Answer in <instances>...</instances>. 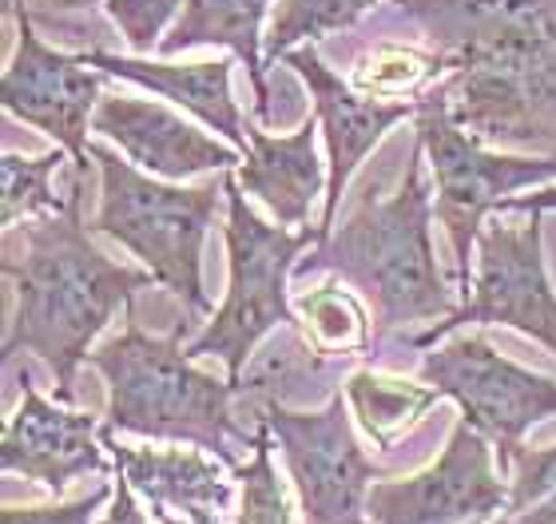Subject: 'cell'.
<instances>
[{"label":"cell","instance_id":"1","mask_svg":"<svg viewBox=\"0 0 556 524\" xmlns=\"http://www.w3.org/2000/svg\"><path fill=\"white\" fill-rule=\"evenodd\" d=\"M445 64L429 92L485 148L556 159V0H390Z\"/></svg>","mask_w":556,"mask_h":524},{"label":"cell","instance_id":"2","mask_svg":"<svg viewBox=\"0 0 556 524\" xmlns=\"http://www.w3.org/2000/svg\"><path fill=\"white\" fill-rule=\"evenodd\" d=\"M84 191L88 175L72 171L68 207L60 215L28 219V255L21 263H0L4 279L16 291L4 361H12L21 349L40 354L56 378V401L64 406L76 401V370L80 361H88L92 342L119 315V306L131 310V298L155 282L151 270L119 267L88 239L80 215Z\"/></svg>","mask_w":556,"mask_h":524},{"label":"cell","instance_id":"3","mask_svg":"<svg viewBox=\"0 0 556 524\" xmlns=\"http://www.w3.org/2000/svg\"><path fill=\"white\" fill-rule=\"evenodd\" d=\"M421 152L426 148L417 140L394 195L378 199L366 191L342 231L326 234L299 267V274L334 270L346 286L362 291L386 334L409 322H445L462 310L433 255V195L421 175Z\"/></svg>","mask_w":556,"mask_h":524},{"label":"cell","instance_id":"4","mask_svg":"<svg viewBox=\"0 0 556 524\" xmlns=\"http://www.w3.org/2000/svg\"><path fill=\"white\" fill-rule=\"evenodd\" d=\"M191 318L175 322L167 338H151L131 322L124 334L108 338L88 354V366L108 382V425L112 433H139L155 442L199 445L203 453L219 457L223 465H243L239 453L255 442L231 418V382L203 373L179 342L191 334Z\"/></svg>","mask_w":556,"mask_h":524},{"label":"cell","instance_id":"5","mask_svg":"<svg viewBox=\"0 0 556 524\" xmlns=\"http://www.w3.org/2000/svg\"><path fill=\"white\" fill-rule=\"evenodd\" d=\"M92 164L100 167L104 191L96 210L92 231L116 239L131 255L155 274L172 294L184 298V318L199 322L211 315V303L203 294V239L215 222L219 199L227 195V183L211 179L203 187H175L160 183L155 175L136 171V164L119 159L108 143H88Z\"/></svg>","mask_w":556,"mask_h":524},{"label":"cell","instance_id":"6","mask_svg":"<svg viewBox=\"0 0 556 524\" xmlns=\"http://www.w3.org/2000/svg\"><path fill=\"white\" fill-rule=\"evenodd\" d=\"M227 183V255H231V286L227 303L211 315L207 330L187 342L191 358H219L227 366V382L239 389L247 370V358L255 346L278 327H299V310L287 298V279L294 270V258L306 246H318L326 239L323 227H302L287 231L282 222L267 227L258 219L243 195L239 175L223 171Z\"/></svg>","mask_w":556,"mask_h":524},{"label":"cell","instance_id":"7","mask_svg":"<svg viewBox=\"0 0 556 524\" xmlns=\"http://www.w3.org/2000/svg\"><path fill=\"white\" fill-rule=\"evenodd\" d=\"M417 140L426 148L433 183H438V219L445 222L457 263V294L473 286L477 239L489 210H501L517 199V191H533L556 179V159L533 155H501L469 136L462 124H453L433 92L417 95Z\"/></svg>","mask_w":556,"mask_h":524},{"label":"cell","instance_id":"8","mask_svg":"<svg viewBox=\"0 0 556 524\" xmlns=\"http://www.w3.org/2000/svg\"><path fill=\"white\" fill-rule=\"evenodd\" d=\"M529 215V222L493 219L481 227L473 286L462 298V310L409 338V346L429 349L462 327H509L556 354V291L541 255V215Z\"/></svg>","mask_w":556,"mask_h":524},{"label":"cell","instance_id":"9","mask_svg":"<svg viewBox=\"0 0 556 524\" xmlns=\"http://www.w3.org/2000/svg\"><path fill=\"white\" fill-rule=\"evenodd\" d=\"M421 382L462 406V418L493 442L501 473L509 481L521 437L536 421L556 413V382L525 370L489 346L485 334H462L445 346H429L421 358Z\"/></svg>","mask_w":556,"mask_h":524},{"label":"cell","instance_id":"10","mask_svg":"<svg viewBox=\"0 0 556 524\" xmlns=\"http://www.w3.org/2000/svg\"><path fill=\"white\" fill-rule=\"evenodd\" d=\"M258 413L275 430L290 481L299 489L302 524H366V493L386 473L354 442L350 401L330 394L318 413L263 401Z\"/></svg>","mask_w":556,"mask_h":524},{"label":"cell","instance_id":"11","mask_svg":"<svg viewBox=\"0 0 556 524\" xmlns=\"http://www.w3.org/2000/svg\"><path fill=\"white\" fill-rule=\"evenodd\" d=\"M493 442L457 421L445 453L429 469L402 481H374L366 493V516L374 524H462L489 521L509 509V481L493 469Z\"/></svg>","mask_w":556,"mask_h":524},{"label":"cell","instance_id":"12","mask_svg":"<svg viewBox=\"0 0 556 524\" xmlns=\"http://www.w3.org/2000/svg\"><path fill=\"white\" fill-rule=\"evenodd\" d=\"M4 12L16 16V56L4 68V107L9 116L48 131L72 155V171H92L88 155V128L96 104L104 100L100 72L84 56H64L48 48L24 12V0H4Z\"/></svg>","mask_w":556,"mask_h":524},{"label":"cell","instance_id":"13","mask_svg":"<svg viewBox=\"0 0 556 524\" xmlns=\"http://www.w3.org/2000/svg\"><path fill=\"white\" fill-rule=\"evenodd\" d=\"M282 60L306 84L314 112H318V124H323L326 148H330V183H326V210L323 222H318L323 234H330L338 203H342L350 187V175L358 171L366 152L394 124L417 116V100H370V95L354 92L350 80H342L334 68H326V60L314 48H290Z\"/></svg>","mask_w":556,"mask_h":524},{"label":"cell","instance_id":"14","mask_svg":"<svg viewBox=\"0 0 556 524\" xmlns=\"http://www.w3.org/2000/svg\"><path fill=\"white\" fill-rule=\"evenodd\" d=\"M100 445V421L92 413L60 409L36 389L28 370H21V409L9 418L0 445L4 473H21L60 497L72 481L104 469Z\"/></svg>","mask_w":556,"mask_h":524},{"label":"cell","instance_id":"15","mask_svg":"<svg viewBox=\"0 0 556 524\" xmlns=\"http://www.w3.org/2000/svg\"><path fill=\"white\" fill-rule=\"evenodd\" d=\"M92 131L119 143V152L139 171L167 179V183L203 171H227L243 164L247 155L235 143H219L215 136L199 131L195 124H187L184 116L167 112L155 100H136V95H104L96 104Z\"/></svg>","mask_w":556,"mask_h":524},{"label":"cell","instance_id":"16","mask_svg":"<svg viewBox=\"0 0 556 524\" xmlns=\"http://www.w3.org/2000/svg\"><path fill=\"white\" fill-rule=\"evenodd\" d=\"M104 449H112L119 477L148 501L151 521H184V524H223L231 509V481L215 457L195 449H136L119 445L112 430H100Z\"/></svg>","mask_w":556,"mask_h":524},{"label":"cell","instance_id":"17","mask_svg":"<svg viewBox=\"0 0 556 524\" xmlns=\"http://www.w3.org/2000/svg\"><path fill=\"white\" fill-rule=\"evenodd\" d=\"M92 68L104 76L151 88L155 95L179 104L184 112L219 131L223 140L247 152V124L239 104L231 100V60H203V64H172V60H143V56H112V52H80Z\"/></svg>","mask_w":556,"mask_h":524},{"label":"cell","instance_id":"18","mask_svg":"<svg viewBox=\"0 0 556 524\" xmlns=\"http://www.w3.org/2000/svg\"><path fill=\"white\" fill-rule=\"evenodd\" d=\"M243 191L267 203L282 227H306L314 199L323 195V164L314 152V119H306L290 136H267L263 128H247V155L239 164Z\"/></svg>","mask_w":556,"mask_h":524},{"label":"cell","instance_id":"19","mask_svg":"<svg viewBox=\"0 0 556 524\" xmlns=\"http://www.w3.org/2000/svg\"><path fill=\"white\" fill-rule=\"evenodd\" d=\"M270 0H187L184 16L160 40V60H172L187 48H231L247 64L251 88H255V112L270 124V88L263 76V16Z\"/></svg>","mask_w":556,"mask_h":524},{"label":"cell","instance_id":"20","mask_svg":"<svg viewBox=\"0 0 556 524\" xmlns=\"http://www.w3.org/2000/svg\"><path fill=\"white\" fill-rule=\"evenodd\" d=\"M314 354L318 349L299 338V327H278V334L263 346V354L243 370L239 394H255L263 401H282V406H290L294 397L318 394V389L326 394L330 382L346 370V358L323 361Z\"/></svg>","mask_w":556,"mask_h":524},{"label":"cell","instance_id":"21","mask_svg":"<svg viewBox=\"0 0 556 524\" xmlns=\"http://www.w3.org/2000/svg\"><path fill=\"white\" fill-rule=\"evenodd\" d=\"M438 397L441 394L429 382L414 385L406 378H386L374 370H354L346 378L350 409L378 449H390L421 413L438 406Z\"/></svg>","mask_w":556,"mask_h":524},{"label":"cell","instance_id":"22","mask_svg":"<svg viewBox=\"0 0 556 524\" xmlns=\"http://www.w3.org/2000/svg\"><path fill=\"white\" fill-rule=\"evenodd\" d=\"M445 76L438 52L409 44H378L374 52L354 64L350 72V88L370 100H409V95L429 92V84Z\"/></svg>","mask_w":556,"mask_h":524},{"label":"cell","instance_id":"23","mask_svg":"<svg viewBox=\"0 0 556 524\" xmlns=\"http://www.w3.org/2000/svg\"><path fill=\"white\" fill-rule=\"evenodd\" d=\"M302 318V330H306V342H311L318 354H342V358H354L370 346V318H366V306L354 298L350 291H342V282H326L318 291H306L294 303Z\"/></svg>","mask_w":556,"mask_h":524},{"label":"cell","instance_id":"24","mask_svg":"<svg viewBox=\"0 0 556 524\" xmlns=\"http://www.w3.org/2000/svg\"><path fill=\"white\" fill-rule=\"evenodd\" d=\"M64 164V152H48L36 155V159H24V155L9 152L4 164H0V179H4V195H0V222L12 227V222L24 219H40V215H60L68 207V199H60L52 191V175Z\"/></svg>","mask_w":556,"mask_h":524},{"label":"cell","instance_id":"25","mask_svg":"<svg viewBox=\"0 0 556 524\" xmlns=\"http://www.w3.org/2000/svg\"><path fill=\"white\" fill-rule=\"evenodd\" d=\"M374 4L378 0H278L267 33L270 60L287 56L299 40H326L330 33H342Z\"/></svg>","mask_w":556,"mask_h":524},{"label":"cell","instance_id":"26","mask_svg":"<svg viewBox=\"0 0 556 524\" xmlns=\"http://www.w3.org/2000/svg\"><path fill=\"white\" fill-rule=\"evenodd\" d=\"M270 445H275V430L267 418L258 413L255 421V442H251V461L235 465V481L243 485V504L235 513V524H294L290 521V501L287 489L278 481V469L270 461Z\"/></svg>","mask_w":556,"mask_h":524},{"label":"cell","instance_id":"27","mask_svg":"<svg viewBox=\"0 0 556 524\" xmlns=\"http://www.w3.org/2000/svg\"><path fill=\"white\" fill-rule=\"evenodd\" d=\"M184 0H108V16L136 56L160 52V36Z\"/></svg>","mask_w":556,"mask_h":524},{"label":"cell","instance_id":"28","mask_svg":"<svg viewBox=\"0 0 556 524\" xmlns=\"http://www.w3.org/2000/svg\"><path fill=\"white\" fill-rule=\"evenodd\" d=\"M556 489V445L553 449H517L509 469V509L505 513H525L529 504Z\"/></svg>","mask_w":556,"mask_h":524},{"label":"cell","instance_id":"29","mask_svg":"<svg viewBox=\"0 0 556 524\" xmlns=\"http://www.w3.org/2000/svg\"><path fill=\"white\" fill-rule=\"evenodd\" d=\"M112 493L108 485H96L88 497H80V501L72 504H48V509H4L0 513V524H92L96 509L104 501H112Z\"/></svg>","mask_w":556,"mask_h":524},{"label":"cell","instance_id":"30","mask_svg":"<svg viewBox=\"0 0 556 524\" xmlns=\"http://www.w3.org/2000/svg\"><path fill=\"white\" fill-rule=\"evenodd\" d=\"M136 497L139 493L128 485V477H119L116 493H112V509H108L100 524H151L148 516H143V509L136 504Z\"/></svg>","mask_w":556,"mask_h":524},{"label":"cell","instance_id":"31","mask_svg":"<svg viewBox=\"0 0 556 524\" xmlns=\"http://www.w3.org/2000/svg\"><path fill=\"white\" fill-rule=\"evenodd\" d=\"M497 524H556V489L548 497H541L536 504H529L525 513H509Z\"/></svg>","mask_w":556,"mask_h":524},{"label":"cell","instance_id":"32","mask_svg":"<svg viewBox=\"0 0 556 524\" xmlns=\"http://www.w3.org/2000/svg\"><path fill=\"white\" fill-rule=\"evenodd\" d=\"M501 210H521V215H529V210H556V187H545V191H536V195H517L513 203H505Z\"/></svg>","mask_w":556,"mask_h":524},{"label":"cell","instance_id":"33","mask_svg":"<svg viewBox=\"0 0 556 524\" xmlns=\"http://www.w3.org/2000/svg\"><path fill=\"white\" fill-rule=\"evenodd\" d=\"M60 9H92V4H100V0H56Z\"/></svg>","mask_w":556,"mask_h":524},{"label":"cell","instance_id":"34","mask_svg":"<svg viewBox=\"0 0 556 524\" xmlns=\"http://www.w3.org/2000/svg\"><path fill=\"white\" fill-rule=\"evenodd\" d=\"M469 524H489V521H469Z\"/></svg>","mask_w":556,"mask_h":524}]
</instances>
